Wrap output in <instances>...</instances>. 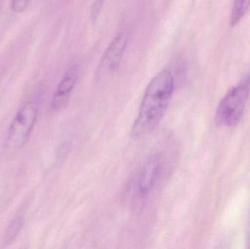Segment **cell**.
I'll list each match as a JSON object with an SVG mask.
<instances>
[{"mask_svg": "<svg viewBox=\"0 0 250 249\" xmlns=\"http://www.w3.org/2000/svg\"><path fill=\"white\" fill-rule=\"evenodd\" d=\"M173 91L174 78L169 70H163L151 79L131 130L132 137L146 135L159 125L171 101Z\"/></svg>", "mask_w": 250, "mask_h": 249, "instance_id": "obj_1", "label": "cell"}, {"mask_svg": "<svg viewBox=\"0 0 250 249\" xmlns=\"http://www.w3.org/2000/svg\"><path fill=\"white\" fill-rule=\"evenodd\" d=\"M250 94V76H248L230 88L220 101L216 111L217 125L229 127L236 125L242 118Z\"/></svg>", "mask_w": 250, "mask_h": 249, "instance_id": "obj_2", "label": "cell"}, {"mask_svg": "<svg viewBox=\"0 0 250 249\" xmlns=\"http://www.w3.org/2000/svg\"><path fill=\"white\" fill-rule=\"evenodd\" d=\"M38 107L28 102L15 115L7 137V145L13 149H21L27 143L38 118Z\"/></svg>", "mask_w": 250, "mask_h": 249, "instance_id": "obj_3", "label": "cell"}, {"mask_svg": "<svg viewBox=\"0 0 250 249\" xmlns=\"http://www.w3.org/2000/svg\"><path fill=\"white\" fill-rule=\"evenodd\" d=\"M128 39L129 32L127 29H123L116 35L98 64L97 77L99 78L107 77L118 70L125 55Z\"/></svg>", "mask_w": 250, "mask_h": 249, "instance_id": "obj_4", "label": "cell"}, {"mask_svg": "<svg viewBox=\"0 0 250 249\" xmlns=\"http://www.w3.org/2000/svg\"><path fill=\"white\" fill-rule=\"evenodd\" d=\"M163 156L160 153H156L150 156L144 168H142L138 181V192L141 196L145 197L150 192L163 167Z\"/></svg>", "mask_w": 250, "mask_h": 249, "instance_id": "obj_5", "label": "cell"}, {"mask_svg": "<svg viewBox=\"0 0 250 249\" xmlns=\"http://www.w3.org/2000/svg\"><path fill=\"white\" fill-rule=\"evenodd\" d=\"M79 79V68L73 65L66 72L56 89L51 101V107L54 111H60L68 102Z\"/></svg>", "mask_w": 250, "mask_h": 249, "instance_id": "obj_6", "label": "cell"}, {"mask_svg": "<svg viewBox=\"0 0 250 249\" xmlns=\"http://www.w3.org/2000/svg\"><path fill=\"white\" fill-rule=\"evenodd\" d=\"M250 0H233L230 22L232 27L236 26L249 10Z\"/></svg>", "mask_w": 250, "mask_h": 249, "instance_id": "obj_7", "label": "cell"}, {"mask_svg": "<svg viewBox=\"0 0 250 249\" xmlns=\"http://www.w3.org/2000/svg\"><path fill=\"white\" fill-rule=\"evenodd\" d=\"M22 226V219L17 218L13 221V223L10 225L9 229L7 231L6 235V242L10 243L13 241V240L16 238V235L20 231L21 228Z\"/></svg>", "mask_w": 250, "mask_h": 249, "instance_id": "obj_8", "label": "cell"}, {"mask_svg": "<svg viewBox=\"0 0 250 249\" xmlns=\"http://www.w3.org/2000/svg\"><path fill=\"white\" fill-rule=\"evenodd\" d=\"M105 0H94L90 10V20L92 24H95L104 7Z\"/></svg>", "mask_w": 250, "mask_h": 249, "instance_id": "obj_9", "label": "cell"}, {"mask_svg": "<svg viewBox=\"0 0 250 249\" xmlns=\"http://www.w3.org/2000/svg\"><path fill=\"white\" fill-rule=\"evenodd\" d=\"M30 0H13L12 1V7L13 11L16 13H21L26 10L29 5Z\"/></svg>", "mask_w": 250, "mask_h": 249, "instance_id": "obj_10", "label": "cell"}, {"mask_svg": "<svg viewBox=\"0 0 250 249\" xmlns=\"http://www.w3.org/2000/svg\"><path fill=\"white\" fill-rule=\"evenodd\" d=\"M69 152H70V145L68 143H64L60 146L57 153V162H62L68 155Z\"/></svg>", "mask_w": 250, "mask_h": 249, "instance_id": "obj_11", "label": "cell"}]
</instances>
